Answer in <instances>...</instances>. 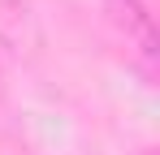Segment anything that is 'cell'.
Returning <instances> with one entry per match:
<instances>
[{"instance_id": "1", "label": "cell", "mask_w": 160, "mask_h": 155, "mask_svg": "<svg viewBox=\"0 0 160 155\" xmlns=\"http://www.w3.org/2000/svg\"><path fill=\"white\" fill-rule=\"evenodd\" d=\"M104 9L126 26V35H130L147 56H156V26H152V13H147L143 0H104Z\"/></svg>"}]
</instances>
